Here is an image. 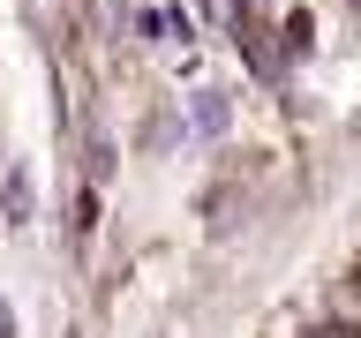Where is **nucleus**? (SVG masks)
I'll use <instances>...</instances> for the list:
<instances>
[{"label": "nucleus", "mask_w": 361, "mask_h": 338, "mask_svg": "<svg viewBox=\"0 0 361 338\" xmlns=\"http://www.w3.org/2000/svg\"><path fill=\"white\" fill-rule=\"evenodd\" d=\"M135 30L151 45H166V53H196V15H188V8H143Z\"/></svg>", "instance_id": "1"}, {"label": "nucleus", "mask_w": 361, "mask_h": 338, "mask_svg": "<svg viewBox=\"0 0 361 338\" xmlns=\"http://www.w3.org/2000/svg\"><path fill=\"white\" fill-rule=\"evenodd\" d=\"M188 128H196V135H226V128H233V90H226V83L188 90Z\"/></svg>", "instance_id": "2"}, {"label": "nucleus", "mask_w": 361, "mask_h": 338, "mask_svg": "<svg viewBox=\"0 0 361 338\" xmlns=\"http://www.w3.org/2000/svg\"><path fill=\"white\" fill-rule=\"evenodd\" d=\"M0 338H16V308L8 301H0Z\"/></svg>", "instance_id": "3"}]
</instances>
